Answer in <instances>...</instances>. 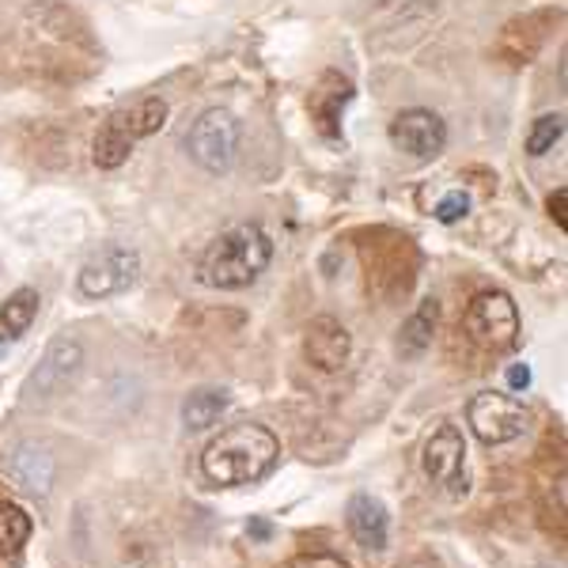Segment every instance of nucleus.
Instances as JSON below:
<instances>
[{
    "mask_svg": "<svg viewBox=\"0 0 568 568\" xmlns=\"http://www.w3.org/2000/svg\"><path fill=\"white\" fill-rule=\"evenodd\" d=\"M353 99V84L345 77H337V72H326L323 84H318L315 91H311V114H315L318 130H323V136H342V110L345 103Z\"/></svg>",
    "mask_w": 568,
    "mask_h": 568,
    "instance_id": "4468645a",
    "label": "nucleus"
},
{
    "mask_svg": "<svg viewBox=\"0 0 568 568\" xmlns=\"http://www.w3.org/2000/svg\"><path fill=\"white\" fill-rule=\"evenodd\" d=\"M565 136V118L561 114H542V118H535V125H530V133H527V152L530 155H546V152H554V144Z\"/></svg>",
    "mask_w": 568,
    "mask_h": 568,
    "instance_id": "6ab92c4d",
    "label": "nucleus"
},
{
    "mask_svg": "<svg viewBox=\"0 0 568 568\" xmlns=\"http://www.w3.org/2000/svg\"><path fill=\"white\" fill-rule=\"evenodd\" d=\"M470 213V197L463 194V190H452V194H444L436 201V220L439 224H455V220H463Z\"/></svg>",
    "mask_w": 568,
    "mask_h": 568,
    "instance_id": "aec40b11",
    "label": "nucleus"
},
{
    "mask_svg": "<svg viewBox=\"0 0 568 568\" xmlns=\"http://www.w3.org/2000/svg\"><path fill=\"white\" fill-rule=\"evenodd\" d=\"M304 353L318 372H342L345 361H349V353H353V337H349V329L337 323V318L323 315L307 326Z\"/></svg>",
    "mask_w": 568,
    "mask_h": 568,
    "instance_id": "9b49d317",
    "label": "nucleus"
},
{
    "mask_svg": "<svg viewBox=\"0 0 568 568\" xmlns=\"http://www.w3.org/2000/svg\"><path fill=\"white\" fill-rule=\"evenodd\" d=\"M549 216L557 220L561 232H568V186H557L554 194H549Z\"/></svg>",
    "mask_w": 568,
    "mask_h": 568,
    "instance_id": "4be33fe9",
    "label": "nucleus"
},
{
    "mask_svg": "<svg viewBox=\"0 0 568 568\" xmlns=\"http://www.w3.org/2000/svg\"><path fill=\"white\" fill-rule=\"evenodd\" d=\"M420 463H425L428 481L439 485L447 497H455V500L466 497L470 481H466V444H463L459 428H455V425H439L436 433L428 436Z\"/></svg>",
    "mask_w": 568,
    "mask_h": 568,
    "instance_id": "1a4fd4ad",
    "label": "nucleus"
},
{
    "mask_svg": "<svg viewBox=\"0 0 568 568\" xmlns=\"http://www.w3.org/2000/svg\"><path fill=\"white\" fill-rule=\"evenodd\" d=\"M31 516L20 508V504H0V557H16L31 538Z\"/></svg>",
    "mask_w": 568,
    "mask_h": 568,
    "instance_id": "a211bd4d",
    "label": "nucleus"
},
{
    "mask_svg": "<svg viewBox=\"0 0 568 568\" xmlns=\"http://www.w3.org/2000/svg\"><path fill=\"white\" fill-rule=\"evenodd\" d=\"M273 262V240L265 235L262 224H240L224 232L197 262V281L220 292L246 288L270 270Z\"/></svg>",
    "mask_w": 568,
    "mask_h": 568,
    "instance_id": "f03ea898",
    "label": "nucleus"
},
{
    "mask_svg": "<svg viewBox=\"0 0 568 568\" xmlns=\"http://www.w3.org/2000/svg\"><path fill=\"white\" fill-rule=\"evenodd\" d=\"M281 444L265 425L243 420L227 425L209 447L201 452V474L213 485H254L277 466Z\"/></svg>",
    "mask_w": 568,
    "mask_h": 568,
    "instance_id": "f257e3e1",
    "label": "nucleus"
},
{
    "mask_svg": "<svg viewBox=\"0 0 568 568\" xmlns=\"http://www.w3.org/2000/svg\"><path fill=\"white\" fill-rule=\"evenodd\" d=\"M390 144L409 160H436L447 144V125L436 110L409 106L390 122Z\"/></svg>",
    "mask_w": 568,
    "mask_h": 568,
    "instance_id": "9d476101",
    "label": "nucleus"
},
{
    "mask_svg": "<svg viewBox=\"0 0 568 568\" xmlns=\"http://www.w3.org/2000/svg\"><path fill=\"white\" fill-rule=\"evenodd\" d=\"M168 103H163L160 95H144L136 99V103L114 110V114L103 122V130L95 136V149H91V160H95V168L103 171H118L125 160H130L133 144L144 141V136L160 133L163 125H168Z\"/></svg>",
    "mask_w": 568,
    "mask_h": 568,
    "instance_id": "7ed1b4c3",
    "label": "nucleus"
},
{
    "mask_svg": "<svg viewBox=\"0 0 568 568\" xmlns=\"http://www.w3.org/2000/svg\"><path fill=\"white\" fill-rule=\"evenodd\" d=\"M436 323H439V304L436 300H420L414 315L406 318V326H402V337H398V349L402 356H420L433 345L436 337Z\"/></svg>",
    "mask_w": 568,
    "mask_h": 568,
    "instance_id": "dca6fc26",
    "label": "nucleus"
},
{
    "mask_svg": "<svg viewBox=\"0 0 568 568\" xmlns=\"http://www.w3.org/2000/svg\"><path fill=\"white\" fill-rule=\"evenodd\" d=\"M136 273H141V254L133 246H103L80 265L77 273V292L84 300H110L133 288Z\"/></svg>",
    "mask_w": 568,
    "mask_h": 568,
    "instance_id": "423d86ee",
    "label": "nucleus"
},
{
    "mask_svg": "<svg viewBox=\"0 0 568 568\" xmlns=\"http://www.w3.org/2000/svg\"><path fill=\"white\" fill-rule=\"evenodd\" d=\"M508 387L511 390H527L530 387V368H527V364H516V368L508 372Z\"/></svg>",
    "mask_w": 568,
    "mask_h": 568,
    "instance_id": "5701e85b",
    "label": "nucleus"
},
{
    "mask_svg": "<svg viewBox=\"0 0 568 568\" xmlns=\"http://www.w3.org/2000/svg\"><path fill=\"white\" fill-rule=\"evenodd\" d=\"M240 136H243L240 118L224 106H213V110H205L194 125H190L186 152L201 171H209V175H224V171H232L235 155H240Z\"/></svg>",
    "mask_w": 568,
    "mask_h": 568,
    "instance_id": "39448f33",
    "label": "nucleus"
},
{
    "mask_svg": "<svg viewBox=\"0 0 568 568\" xmlns=\"http://www.w3.org/2000/svg\"><path fill=\"white\" fill-rule=\"evenodd\" d=\"M42 296L34 288H16L12 296L0 304V353L12 349L16 342L31 329V323L39 318Z\"/></svg>",
    "mask_w": 568,
    "mask_h": 568,
    "instance_id": "2eb2a0df",
    "label": "nucleus"
},
{
    "mask_svg": "<svg viewBox=\"0 0 568 568\" xmlns=\"http://www.w3.org/2000/svg\"><path fill=\"white\" fill-rule=\"evenodd\" d=\"M463 329L478 349L508 353V349H516V342H519V311L511 304L508 292H500V288L478 292L463 315Z\"/></svg>",
    "mask_w": 568,
    "mask_h": 568,
    "instance_id": "20e7f679",
    "label": "nucleus"
},
{
    "mask_svg": "<svg viewBox=\"0 0 568 568\" xmlns=\"http://www.w3.org/2000/svg\"><path fill=\"white\" fill-rule=\"evenodd\" d=\"M466 420H470L474 436L481 444L497 447V444H511L516 436H524L527 428V409L524 402H516L511 394H497V390H481L470 398L466 406Z\"/></svg>",
    "mask_w": 568,
    "mask_h": 568,
    "instance_id": "6e6552de",
    "label": "nucleus"
},
{
    "mask_svg": "<svg viewBox=\"0 0 568 568\" xmlns=\"http://www.w3.org/2000/svg\"><path fill=\"white\" fill-rule=\"evenodd\" d=\"M80 364H84V345H80L77 337H69V334L53 337L50 349L42 353L39 368L27 375L23 402H27V406H45V402H53L72 379H77Z\"/></svg>",
    "mask_w": 568,
    "mask_h": 568,
    "instance_id": "0eeeda50",
    "label": "nucleus"
},
{
    "mask_svg": "<svg viewBox=\"0 0 568 568\" xmlns=\"http://www.w3.org/2000/svg\"><path fill=\"white\" fill-rule=\"evenodd\" d=\"M4 466H8V478L20 485L23 493H31V497H45V493L53 489L58 463H53V455L45 452L42 444H34V439H23V444L8 455Z\"/></svg>",
    "mask_w": 568,
    "mask_h": 568,
    "instance_id": "f8f14e48",
    "label": "nucleus"
},
{
    "mask_svg": "<svg viewBox=\"0 0 568 568\" xmlns=\"http://www.w3.org/2000/svg\"><path fill=\"white\" fill-rule=\"evenodd\" d=\"M288 568H349V565L334 554H300Z\"/></svg>",
    "mask_w": 568,
    "mask_h": 568,
    "instance_id": "412c9836",
    "label": "nucleus"
},
{
    "mask_svg": "<svg viewBox=\"0 0 568 568\" xmlns=\"http://www.w3.org/2000/svg\"><path fill=\"white\" fill-rule=\"evenodd\" d=\"M232 406V398H227V390H216V387H201L190 394L186 402H182V420H186V428H194V433H201V428L216 425L220 414Z\"/></svg>",
    "mask_w": 568,
    "mask_h": 568,
    "instance_id": "f3484780",
    "label": "nucleus"
},
{
    "mask_svg": "<svg viewBox=\"0 0 568 568\" xmlns=\"http://www.w3.org/2000/svg\"><path fill=\"white\" fill-rule=\"evenodd\" d=\"M349 530L353 538L364 549H387V535H390V516H387V504L372 493H356L349 500Z\"/></svg>",
    "mask_w": 568,
    "mask_h": 568,
    "instance_id": "ddd939ff",
    "label": "nucleus"
},
{
    "mask_svg": "<svg viewBox=\"0 0 568 568\" xmlns=\"http://www.w3.org/2000/svg\"><path fill=\"white\" fill-rule=\"evenodd\" d=\"M251 535L254 538H265V535H270V527H265V524H251Z\"/></svg>",
    "mask_w": 568,
    "mask_h": 568,
    "instance_id": "b1692460",
    "label": "nucleus"
}]
</instances>
